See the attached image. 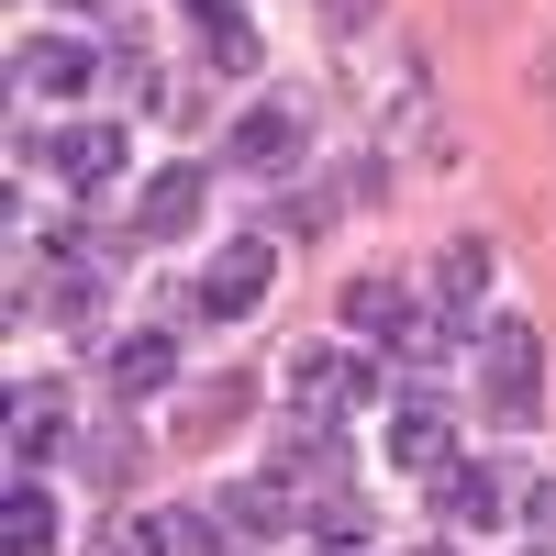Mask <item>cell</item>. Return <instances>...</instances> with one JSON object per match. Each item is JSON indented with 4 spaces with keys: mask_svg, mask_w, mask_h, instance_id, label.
I'll list each match as a JSON object with an SVG mask.
<instances>
[{
    "mask_svg": "<svg viewBox=\"0 0 556 556\" xmlns=\"http://www.w3.org/2000/svg\"><path fill=\"white\" fill-rule=\"evenodd\" d=\"M479 401H490V424H534L545 412V345L523 323H479Z\"/></svg>",
    "mask_w": 556,
    "mask_h": 556,
    "instance_id": "cell-1",
    "label": "cell"
},
{
    "mask_svg": "<svg viewBox=\"0 0 556 556\" xmlns=\"http://www.w3.org/2000/svg\"><path fill=\"white\" fill-rule=\"evenodd\" d=\"M290 367V412H367V401H390V367H367V356H334V345H290L278 356Z\"/></svg>",
    "mask_w": 556,
    "mask_h": 556,
    "instance_id": "cell-2",
    "label": "cell"
},
{
    "mask_svg": "<svg viewBox=\"0 0 556 556\" xmlns=\"http://www.w3.org/2000/svg\"><path fill=\"white\" fill-rule=\"evenodd\" d=\"M256 301H267V245H256V235L212 245V267L190 278V312H201V323H245Z\"/></svg>",
    "mask_w": 556,
    "mask_h": 556,
    "instance_id": "cell-3",
    "label": "cell"
},
{
    "mask_svg": "<svg viewBox=\"0 0 556 556\" xmlns=\"http://www.w3.org/2000/svg\"><path fill=\"white\" fill-rule=\"evenodd\" d=\"M212 513L235 523V545H278L301 523V490L290 479H235V490H212Z\"/></svg>",
    "mask_w": 556,
    "mask_h": 556,
    "instance_id": "cell-4",
    "label": "cell"
},
{
    "mask_svg": "<svg viewBox=\"0 0 556 556\" xmlns=\"http://www.w3.org/2000/svg\"><path fill=\"white\" fill-rule=\"evenodd\" d=\"M424 490H434V523H445V534H490V523H501V468H468V456H445Z\"/></svg>",
    "mask_w": 556,
    "mask_h": 556,
    "instance_id": "cell-5",
    "label": "cell"
},
{
    "mask_svg": "<svg viewBox=\"0 0 556 556\" xmlns=\"http://www.w3.org/2000/svg\"><path fill=\"white\" fill-rule=\"evenodd\" d=\"M34 167L78 178V190H101V178H123V123H78V134H34Z\"/></svg>",
    "mask_w": 556,
    "mask_h": 556,
    "instance_id": "cell-6",
    "label": "cell"
},
{
    "mask_svg": "<svg viewBox=\"0 0 556 556\" xmlns=\"http://www.w3.org/2000/svg\"><path fill=\"white\" fill-rule=\"evenodd\" d=\"M445 456H456V424H445V401H401V412H390V468L434 479Z\"/></svg>",
    "mask_w": 556,
    "mask_h": 556,
    "instance_id": "cell-7",
    "label": "cell"
},
{
    "mask_svg": "<svg viewBox=\"0 0 556 556\" xmlns=\"http://www.w3.org/2000/svg\"><path fill=\"white\" fill-rule=\"evenodd\" d=\"M190 223H201V167H156V178H146V201H134V235L178 245Z\"/></svg>",
    "mask_w": 556,
    "mask_h": 556,
    "instance_id": "cell-8",
    "label": "cell"
},
{
    "mask_svg": "<svg viewBox=\"0 0 556 556\" xmlns=\"http://www.w3.org/2000/svg\"><path fill=\"white\" fill-rule=\"evenodd\" d=\"M290 146H301V101H256L235 134H223V156H235V167H278Z\"/></svg>",
    "mask_w": 556,
    "mask_h": 556,
    "instance_id": "cell-9",
    "label": "cell"
},
{
    "mask_svg": "<svg viewBox=\"0 0 556 556\" xmlns=\"http://www.w3.org/2000/svg\"><path fill=\"white\" fill-rule=\"evenodd\" d=\"M167 379H178V334H156V323H146V334L112 345V390H123V401H156Z\"/></svg>",
    "mask_w": 556,
    "mask_h": 556,
    "instance_id": "cell-10",
    "label": "cell"
},
{
    "mask_svg": "<svg viewBox=\"0 0 556 556\" xmlns=\"http://www.w3.org/2000/svg\"><path fill=\"white\" fill-rule=\"evenodd\" d=\"M479 278H490V245H456L434 267V323L445 334H479Z\"/></svg>",
    "mask_w": 556,
    "mask_h": 556,
    "instance_id": "cell-11",
    "label": "cell"
},
{
    "mask_svg": "<svg viewBox=\"0 0 556 556\" xmlns=\"http://www.w3.org/2000/svg\"><path fill=\"white\" fill-rule=\"evenodd\" d=\"M190 23H201V45H212V67H223V78H245V67H256V23H245V0H190Z\"/></svg>",
    "mask_w": 556,
    "mask_h": 556,
    "instance_id": "cell-12",
    "label": "cell"
},
{
    "mask_svg": "<svg viewBox=\"0 0 556 556\" xmlns=\"http://www.w3.org/2000/svg\"><path fill=\"white\" fill-rule=\"evenodd\" d=\"M0 545H12V556H45V545H56V501H45L34 479L0 490Z\"/></svg>",
    "mask_w": 556,
    "mask_h": 556,
    "instance_id": "cell-13",
    "label": "cell"
},
{
    "mask_svg": "<svg viewBox=\"0 0 556 556\" xmlns=\"http://www.w3.org/2000/svg\"><path fill=\"white\" fill-rule=\"evenodd\" d=\"M12 78L45 89V101H67V89H89V56H78V45H56V34H34L23 56H12Z\"/></svg>",
    "mask_w": 556,
    "mask_h": 556,
    "instance_id": "cell-14",
    "label": "cell"
},
{
    "mask_svg": "<svg viewBox=\"0 0 556 556\" xmlns=\"http://www.w3.org/2000/svg\"><path fill=\"white\" fill-rule=\"evenodd\" d=\"M56 445H67V401H56V390H23V401H12V456L34 468V456H56Z\"/></svg>",
    "mask_w": 556,
    "mask_h": 556,
    "instance_id": "cell-15",
    "label": "cell"
},
{
    "mask_svg": "<svg viewBox=\"0 0 556 556\" xmlns=\"http://www.w3.org/2000/svg\"><path fill=\"white\" fill-rule=\"evenodd\" d=\"M345 323H356V334H401V323H412V290H401V278H356V290H345Z\"/></svg>",
    "mask_w": 556,
    "mask_h": 556,
    "instance_id": "cell-16",
    "label": "cell"
},
{
    "mask_svg": "<svg viewBox=\"0 0 556 556\" xmlns=\"http://www.w3.org/2000/svg\"><path fill=\"white\" fill-rule=\"evenodd\" d=\"M78 468L101 479V490H123L134 468H146V434H134V424H112V434H89V445H78Z\"/></svg>",
    "mask_w": 556,
    "mask_h": 556,
    "instance_id": "cell-17",
    "label": "cell"
},
{
    "mask_svg": "<svg viewBox=\"0 0 556 556\" xmlns=\"http://www.w3.org/2000/svg\"><path fill=\"white\" fill-rule=\"evenodd\" d=\"M301 534H312V545H367V501H356V490H323L312 513H301Z\"/></svg>",
    "mask_w": 556,
    "mask_h": 556,
    "instance_id": "cell-18",
    "label": "cell"
},
{
    "mask_svg": "<svg viewBox=\"0 0 556 556\" xmlns=\"http://www.w3.org/2000/svg\"><path fill=\"white\" fill-rule=\"evenodd\" d=\"M235 545V523L212 513V501H190V513H167V556H223Z\"/></svg>",
    "mask_w": 556,
    "mask_h": 556,
    "instance_id": "cell-19",
    "label": "cell"
},
{
    "mask_svg": "<svg viewBox=\"0 0 556 556\" xmlns=\"http://www.w3.org/2000/svg\"><path fill=\"white\" fill-rule=\"evenodd\" d=\"M267 212H278V235H323V223H334V201H323V190H301V178H290V190H278Z\"/></svg>",
    "mask_w": 556,
    "mask_h": 556,
    "instance_id": "cell-20",
    "label": "cell"
},
{
    "mask_svg": "<svg viewBox=\"0 0 556 556\" xmlns=\"http://www.w3.org/2000/svg\"><path fill=\"white\" fill-rule=\"evenodd\" d=\"M101 556H167V523H123V513H112V523H101Z\"/></svg>",
    "mask_w": 556,
    "mask_h": 556,
    "instance_id": "cell-21",
    "label": "cell"
},
{
    "mask_svg": "<svg viewBox=\"0 0 556 556\" xmlns=\"http://www.w3.org/2000/svg\"><path fill=\"white\" fill-rule=\"evenodd\" d=\"M523 534L556 556V479H534V490H523Z\"/></svg>",
    "mask_w": 556,
    "mask_h": 556,
    "instance_id": "cell-22",
    "label": "cell"
},
{
    "mask_svg": "<svg viewBox=\"0 0 556 556\" xmlns=\"http://www.w3.org/2000/svg\"><path fill=\"white\" fill-rule=\"evenodd\" d=\"M323 556H356V545H323Z\"/></svg>",
    "mask_w": 556,
    "mask_h": 556,
    "instance_id": "cell-23",
    "label": "cell"
},
{
    "mask_svg": "<svg viewBox=\"0 0 556 556\" xmlns=\"http://www.w3.org/2000/svg\"><path fill=\"white\" fill-rule=\"evenodd\" d=\"M412 556H445V545H412Z\"/></svg>",
    "mask_w": 556,
    "mask_h": 556,
    "instance_id": "cell-24",
    "label": "cell"
},
{
    "mask_svg": "<svg viewBox=\"0 0 556 556\" xmlns=\"http://www.w3.org/2000/svg\"><path fill=\"white\" fill-rule=\"evenodd\" d=\"M534 556H545V545H534Z\"/></svg>",
    "mask_w": 556,
    "mask_h": 556,
    "instance_id": "cell-25",
    "label": "cell"
}]
</instances>
